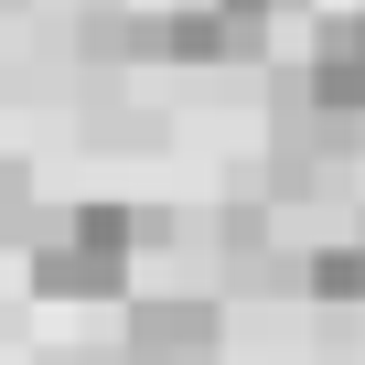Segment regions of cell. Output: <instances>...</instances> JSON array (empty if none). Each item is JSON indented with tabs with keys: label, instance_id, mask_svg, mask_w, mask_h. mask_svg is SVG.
<instances>
[{
	"label": "cell",
	"instance_id": "cell-1",
	"mask_svg": "<svg viewBox=\"0 0 365 365\" xmlns=\"http://www.w3.org/2000/svg\"><path fill=\"white\" fill-rule=\"evenodd\" d=\"M129 258H140L129 205H54V215H33V247H22L43 301H108V290H129Z\"/></svg>",
	"mask_w": 365,
	"mask_h": 365
},
{
	"label": "cell",
	"instance_id": "cell-2",
	"mask_svg": "<svg viewBox=\"0 0 365 365\" xmlns=\"http://www.w3.org/2000/svg\"><path fill=\"white\" fill-rule=\"evenodd\" d=\"M258 33H269V22L226 11V0H182V11H140V22H118L108 43L140 54V65H247Z\"/></svg>",
	"mask_w": 365,
	"mask_h": 365
},
{
	"label": "cell",
	"instance_id": "cell-3",
	"mask_svg": "<svg viewBox=\"0 0 365 365\" xmlns=\"http://www.w3.org/2000/svg\"><path fill=\"white\" fill-rule=\"evenodd\" d=\"M215 354H226V312L205 290H140L129 301L118 365H215Z\"/></svg>",
	"mask_w": 365,
	"mask_h": 365
},
{
	"label": "cell",
	"instance_id": "cell-4",
	"mask_svg": "<svg viewBox=\"0 0 365 365\" xmlns=\"http://www.w3.org/2000/svg\"><path fill=\"white\" fill-rule=\"evenodd\" d=\"M301 97H312V108H333V118H365V11H344V22H322V33H312Z\"/></svg>",
	"mask_w": 365,
	"mask_h": 365
},
{
	"label": "cell",
	"instance_id": "cell-5",
	"mask_svg": "<svg viewBox=\"0 0 365 365\" xmlns=\"http://www.w3.org/2000/svg\"><path fill=\"white\" fill-rule=\"evenodd\" d=\"M301 290H312V301H365V215H354L344 237L301 247Z\"/></svg>",
	"mask_w": 365,
	"mask_h": 365
}]
</instances>
